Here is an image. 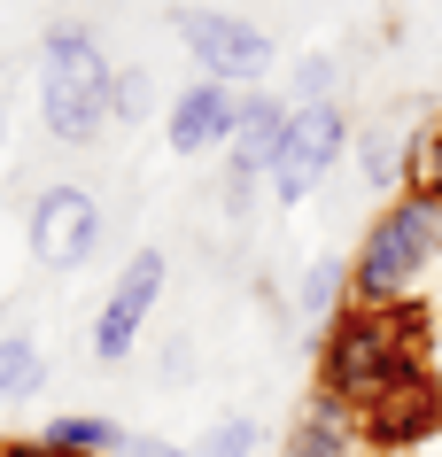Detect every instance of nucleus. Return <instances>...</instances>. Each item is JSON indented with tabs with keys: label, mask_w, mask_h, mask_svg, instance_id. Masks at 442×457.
<instances>
[{
	"label": "nucleus",
	"mask_w": 442,
	"mask_h": 457,
	"mask_svg": "<svg viewBox=\"0 0 442 457\" xmlns=\"http://www.w3.org/2000/svg\"><path fill=\"white\" fill-rule=\"evenodd\" d=\"M171 31L187 39L195 71L210 78V86H233V94H241V86H256V78L279 62V54H271V39L248 24L241 8H179Z\"/></svg>",
	"instance_id": "obj_5"
},
{
	"label": "nucleus",
	"mask_w": 442,
	"mask_h": 457,
	"mask_svg": "<svg viewBox=\"0 0 442 457\" xmlns=\"http://www.w3.org/2000/svg\"><path fill=\"white\" fill-rule=\"evenodd\" d=\"M248 450H256V419L248 411H225L218 427L195 442V457H248Z\"/></svg>",
	"instance_id": "obj_16"
},
{
	"label": "nucleus",
	"mask_w": 442,
	"mask_h": 457,
	"mask_svg": "<svg viewBox=\"0 0 442 457\" xmlns=\"http://www.w3.org/2000/svg\"><path fill=\"white\" fill-rule=\"evenodd\" d=\"M427 372V311H357L349 303L319 341V387L365 419L380 395Z\"/></svg>",
	"instance_id": "obj_2"
},
{
	"label": "nucleus",
	"mask_w": 442,
	"mask_h": 457,
	"mask_svg": "<svg viewBox=\"0 0 442 457\" xmlns=\"http://www.w3.org/2000/svg\"><path fill=\"white\" fill-rule=\"evenodd\" d=\"M24 241H31V256H39L47 271H86L101 248H109V210H101V194H94V187L54 179V187L31 194Z\"/></svg>",
	"instance_id": "obj_4"
},
{
	"label": "nucleus",
	"mask_w": 442,
	"mask_h": 457,
	"mask_svg": "<svg viewBox=\"0 0 442 457\" xmlns=\"http://www.w3.org/2000/svg\"><path fill=\"white\" fill-rule=\"evenodd\" d=\"M109 457H195V450H179V442H163V434H117Z\"/></svg>",
	"instance_id": "obj_18"
},
{
	"label": "nucleus",
	"mask_w": 442,
	"mask_h": 457,
	"mask_svg": "<svg viewBox=\"0 0 442 457\" xmlns=\"http://www.w3.org/2000/svg\"><path fill=\"white\" fill-rule=\"evenodd\" d=\"M435 434H442V380L435 372L404 380L396 395H380L365 411V450H380V457H404L419 442H435Z\"/></svg>",
	"instance_id": "obj_8"
},
{
	"label": "nucleus",
	"mask_w": 442,
	"mask_h": 457,
	"mask_svg": "<svg viewBox=\"0 0 442 457\" xmlns=\"http://www.w3.org/2000/svg\"><path fill=\"white\" fill-rule=\"evenodd\" d=\"M233 124H241V94L195 78V86H179L171 109H163V140H171L179 155H210V147H233Z\"/></svg>",
	"instance_id": "obj_10"
},
{
	"label": "nucleus",
	"mask_w": 442,
	"mask_h": 457,
	"mask_svg": "<svg viewBox=\"0 0 442 457\" xmlns=\"http://www.w3.org/2000/svg\"><path fill=\"white\" fill-rule=\"evenodd\" d=\"M334 86H342L334 54H303V62H295V109H303V101H334Z\"/></svg>",
	"instance_id": "obj_17"
},
{
	"label": "nucleus",
	"mask_w": 442,
	"mask_h": 457,
	"mask_svg": "<svg viewBox=\"0 0 442 457\" xmlns=\"http://www.w3.org/2000/svg\"><path fill=\"white\" fill-rule=\"evenodd\" d=\"M442 271V202L404 187L380 202L365 241L349 248V303L357 311H427V279Z\"/></svg>",
	"instance_id": "obj_1"
},
{
	"label": "nucleus",
	"mask_w": 442,
	"mask_h": 457,
	"mask_svg": "<svg viewBox=\"0 0 442 457\" xmlns=\"http://www.w3.org/2000/svg\"><path fill=\"white\" fill-rule=\"evenodd\" d=\"M163 279H171L163 248H132V256H124L109 303L94 311V364H101V372H117V364L140 349V326L155 318V303H163Z\"/></svg>",
	"instance_id": "obj_7"
},
{
	"label": "nucleus",
	"mask_w": 442,
	"mask_h": 457,
	"mask_svg": "<svg viewBox=\"0 0 442 457\" xmlns=\"http://www.w3.org/2000/svg\"><path fill=\"white\" fill-rule=\"evenodd\" d=\"M140 109H147V71H117V117L132 124Z\"/></svg>",
	"instance_id": "obj_19"
},
{
	"label": "nucleus",
	"mask_w": 442,
	"mask_h": 457,
	"mask_svg": "<svg viewBox=\"0 0 442 457\" xmlns=\"http://www.w3.org/2000/svg\"><path fill=\"white\" fill-rule=\"evenodd\" d=\"M404 187H419V194H435V202H442V109H435V117H419V124H412V155H404Z\"/></svg>",
	"instance_id": "obj_15"
},
{
	"label": "nucleus",
	"mask_w": 442,
	"mask_h": 457,
	"mask_svg": "<svg viewBox=\"0 0 442 457\" xmlns=\"http://www.w3.org/2000/svg\"><path fill=\"white\" fill-rule=\"evenodd\" d=\"M47 387V349L31 334H0V403H24Z\"/></svg>",
	"instance_id": "obj_12"
},
{
	"label": "nucleus",
	"mask_w": 442,
	"mask_h": 457,
	"mask_svg": "<svg viewBox=\"0 0 442 457\" xmlns=\"http://www.w3.org/2000/svg\"><path fill=\"white\" fill-rule=\"evenodd\" d=\"M288 124H295V101H279V94H241V124H233V147H225V170H233L225 202H233V210H241L248 179H264V170L279 163Z\"/></svg>",
	"instance_id": "obj_9"
},
{
	"label": "nucleus",
	"mask_w": 442,
	"mask_h": 457,
	"mask_svg": "<svg viewBox=\"0 0 442 457\" xmlns=\"http://www.w3.org/2000/svg\"><path fill=\"white\" fill-rule=\"evenodd\" d=\"M0 132H8V94H0Z\"/></svg>",
	"instance_id": "obj_21"
},
{
	"label": "nucleus",
	"mask_w": 442,
	"mask_h": 457,
	"mask_svg": "<svg viewBox=\"0 0 442 457\" xmlns=\"http://www.w3.org/2000/svg\"><path fill=\"white\" fill-rule=\"evenodd\" d=\"M342 155H349V109H342V101H303L295 124H288V140H279V163L264 170L271 202H288V210H295V202H311Z\"/></svg>",
	"instance_id": "obj_6"
},
{
	"label": "nucleus",
	"mask_w": 442,
	"mask_h": 457,
	"mask_svg": "<svg viewBox=\"0 0 442 457\" xmlns=\"http://www.w3.org/2000/svg\"><path fill=\"white\" fill-rule=\"evenodd\" d=\"M39 117L71 147L101 140L117 124V71H109V54L86 24H54L39 39Z\"/></svg>",
	"instance_id": "obj_3"
},
{
	"label": "nucleus",
	"mask_w": 442,
	"mask_h": 457,
	"mask_svg": "<svg viewBox=\"0 0 442 457\" xmlns=\"http://www.w3.org/2000/svg\"><path fill=\"white\" fill-rule=\"evenodd\" d=\"M357 450H365V419L326 387H311V403L288 419V442H279V457H357Z\"/></svg>",
	"instance_id": "obj_11"
},
{
	"label": "nucleus",
	"mask_w": 442,
	"mask_h": 457,
	"mask_svg": "<svg viewBox=\"0 0 442 457\" xmlns=\"http://www.w3.org/2000/svg\"><path fill=\"white\" fill-rule=\"evenodd\" d=\"M39 434H47L54 450H78V457H109L124 427H117V419H101V411H54V419H47Z\"/></svg>",
	"instance_id": "obj_13"
},
{
	"label": "nucleus",
	"mask_w": 442,
	"mask_h": 457,
	"mask_svg": "<svg viewBox=\"0 0 442 457\" xmlns=\"http://www.w3.org/2000/svg\"><path fill=\"white\" fill-rule=\"evenodd\" d=\"M295 311L311 318V326H334V318L349 311V264H311V279H303V295H295Z\"/></svg>",
	"instance_id": "obj_14"
},
{
	"label": "nucleus",
	"mask_w": 442,
	"mask_h": 457,
	"mask_svg": "<svg viewBox=\"0 0 442 457\" xmlns=\"http://www.w3.org/2000/svg\"><path fill=\"white\" fill-rule=\"evenodd\" d=\"M0 457H78V450H54L47 434H0Z\"/></svg>",
	"instance_id": "obj_20"
}]
</instances>
